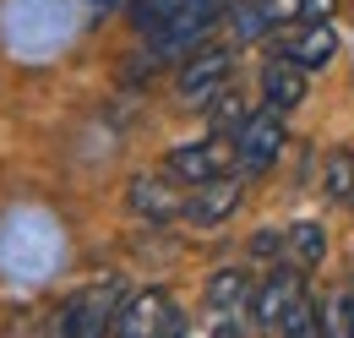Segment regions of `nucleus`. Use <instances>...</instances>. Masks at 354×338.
<instances>
[{
    "instance_id": "f257e3e1",
    "label": "nucleus",
    "mask_w": 354,
    "mask_h": 338,
    "mask_svg": "<svg viewBox=\"0 0 354 338\" xmlns=\"http://www.w3.org/2000/svg\"><path fill=\"white\" fill-rule=\"evenodd\" d=\"M234 87V44H202L196 55H185L175 71V98L180 109H213L223 93Z\"/></svg>"
},
{
    "instance_id": "f03ea898",
    "label": "nucleus",
    "mask_w": 354,
    "mask_h": 338,
    "mask_svg": "<svg viewBox=\"0 0 354 338\" xmlns=\"http://www.w3.org/2000/svg\"><path fill=\"white\" fill-rule=\"evenodd\" d=\"M120 305H126V295H120V284H115V278L88 284V290H77V295L60 305L55 333H49V338H109V333H115Z\"/></svg>"
},
{
    "instance_id": "7ed1b4c3",
    "label": "nucleus",
    "mask_w": 354,
    "mask_h": 338,
    "mask_svg": "<svg viewBox=\"0 0 354 338\" xmlns=\"http://www.w3.org/2000/svg\"><path fill=\"white\" fill-rule=\"evenodd\" d=\"M283 142H289V131H283V109H251L240 131H234V175H245V180H257L267 169L278 164V153H283Z\"/></svg>"
},
{
    "instance_id": "20e7f679",
    "label": "nucleus",
    "mask_w": 354,
    "mask_h": 338,
    "mask_svg": "<svg viewBox=\"0 0 354 338\" xmlns=\"http://www.w3.org/2000/svg\"><path fill=\"white\" fill-rule=\"evenodd\" d=\"M164 169L175 175L180 186H213V180H229L234 175V136L229 131H207L202 142H185V148H175L169 159H164Z\"/></svg>"
},
{
    "instance_id": "39448f33",
    "label": "nucleus",
    "mask_w": 354,
    "mask_h": 338,
    "mask_svg": "<svg viewBox=\"0 0 354 338\" xmlns=\"http://www.w3.org/2000/svg\"><path fill=\"white\" fill-rule=\"evenodd\" d=\"M109 338H185V317L164 290H142V295H126Z\"/></svg>"
},
{
    "instance_id": "423d86ee",
    "label": "nucleus",
    "mask_w": 354,
    "mask_h": 338,
    "mask_svg": "<svg viewBox=\"0 0 354 338\" xmlns=\"http://www.w3.org/2000/svg\"><path fill=\"white\" fill-rule=\"evenodd\" d=\"M185 197H191V186H180L169 169H142V175H131V191H126L131 213L147 218V224H175V218H185Z\"/></svg>"
},
{
    "instance_id": "0eeeda50",
    "label": "nucleus",
    "mask_w": 354,
    "mask_h": 338,
    "mask_svg": "<svg viewBox=\"0 0 354 338\" xmlns=\"http://www.w3.org/2000/svg\"><path fill=\"white\" fill-rule=\"evenodd\" d=\"M338 28L322 17V22H295V28H278L272 33V55H283V60H295V66H306V71H322V66H333L338 60Z\"/></svg>"
},
{
    "instance_id": "6e6552de",
    "label": "nucleus",
    "mask_w": 354,
    "mask_h": 338,
    "mask_svg": "<svg viewBox=\"0 0 354 338\" xmlns=\"http://www.w3.org/2000/svg\"><path fill=\"white\" fill-rule=\"evenodd\" d=\"M306 295H310V290H306V273L283 262V267H272L262 284H257V300H251V322H257V328H278V322H283V317H289V311H295V305H300Z\"/></svg>"
},
{
    "instance_id": "1a4fd4ad",
    "label": "nucleus",
    "mask_w": 354,
    "mask_h": 338,
    "mask_svg": "<svg viewBox=\"0 0 354 338\" xmlns=\"http://www.w3.org/2000/svg\"><path fill=\"white\" fill-rule=\"evenodd\" d=\"M240 197H245V175H229V180H213V186H196V191L185 197V218H180V224H191V229H218L223 218H234Z\"/></svg>"
},
{
    "instance_id": "9d476101",
    "label": "nucleus",
    "mask_w": 354,
    "mask_h": 338,
    "mask_svg": "<svg viewBox=\"0 0 354 338\" xmlns=\"http://www.w3.org/2000/svg\"><path fill=\"white\" fill-rule=\"evenodd\" d=\"M262 104L267 109H300L306 104V93H310V71L306 66H295V60H283V55H267L262 60Z\"/></svg>"
},
{
    "instance_id": "9b49d317",
    "label": "nucleus",
    "mask_w": 354,
    "mask_h": 338,
    "mask_svg": "<svg viewBox=\"0 0 354 338\" xmlns=\"http://www.w3.org/2000/svg\"><path fill=\"white\" fill-rule=\"evenodd\" d=\"M251 300H257V278L245 273V267H218L213 278H207V290H202V305H207V317H251Z\"/></svg>"
},
{
    "instance_id": "f8f14e48",
    "label": "nucleus",
    "mask_w": 354,
    "mask_h": 338,
    "mask_svg": "<svg viewBox=\"0 0 354 338\" xmlns=\"http://www.w3.org/2000/svg\"><path fill=\"white\" fill-rule=\"evenodd\" d=\"M322 256H327V229H322L316 218H295V224L283 229V262L300 267V273H310V267H322Z\"/></svg>"
},
{
    "instance_id": "ddd939ff",
    "label": "nucleus",
    "mask_w": 354,
    "mask_h": 338,
    "mask_svg": "<svg viewBox=\"0 0 354 338\" xmlns=\"http://www.w3.org/2000/svg\"><path fill=\"white\" fill-rule=\"evenodd\" d=\"M202 6H218V0H131L126 6V17H131L136 33H158V28H169V22H180V17H191V11H202Z\"/></svg>"
},
{
    "instance_id": "4468645a",
    "label": "nucleus",
    "mask_w": 354,
    "mask_h": 338,
    "mask_svg": "<svg viewBox=\"0 0 354 338\" xmlns=\"http://www.w3.org/2000/svg\"><path fill=\"white\" fill-rule=\"evenodd\" d=\"M223 22H229V39H234V44H257V39H272V17L262 11V0H229Z\"/></svg>"
},
{
    "instance_id": "2eb2a0df",
    "label": "nucleus",
    "mask_w": 354,
    "mask_h": 338,
    "mask_svg": "<svg viewBox=\"0 0 354 338\" xmlns=\"http://www.w3.org/2000/svg\"><path fill=\"white\" fill-rule=\"evenodd\" d=\"M322 197L327 202H354V148H333L322 159Z\"/></svg>"
},
{
    "instance_id": "dca6fc26",
    "label": "nucleus",
    "mask_w": 354,
    "mask_h": 338,
    "mask_svg": "<svg viewBox=\"0 0 354 338\" xmlns=\"http://www.w3.org/2000/svg\"><path fill=\"white\" fill-rule=\"evenodd\" d=\"M316 305H322V333L327 338H354V300H349V290L316 300Z\"/></svg>"
},
{
    "instance_id": "f3484780",
    "label": "nucleus",
    "mask_w": 354,
    "mask_h": 338,
    "mask_svg": "<svg viewBox=\"0 0 354 338\" xmlns=\"http://www.w3.org/2000/svg\"><path fill=\"white\" fill-rule=\"evenodd\" d=\"M245 115H251V109H245V98H240V87H229V93H223L218 104L207 109V121H213V131H229V136L240 131V121H245Z\"/></svg>"
},
{
    "instance_id": "a211bd4d",
    "label": "nucleus",
    "mask_w": 354,
    "mask_h": 338,
    "mask_svg": "<svg viewBox=\"0 0 354 338\" xmlns=\"http://www.w3.org/2000/svg\"><path fill=\"white\" fill-rule=\"evenodd\" d=\"M88 6H120V0H88Z\"/></svg>"
},
{
    "instance_id": "6ab92c4d",
    "label": "nucleus",
    "mask_w": 354,
    "mask_h": 338,
    "mask_svg": "<svg viewBox=\"0 0 354 338\" xmlns=\"http://www.w3.org/2000/svg\"><path fill=\"white\" fill-rule=\"evenodd\" d=\"M349 300H354V290H349Z\"/></svg>"
}]
</instances>
